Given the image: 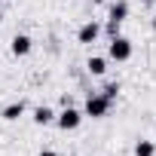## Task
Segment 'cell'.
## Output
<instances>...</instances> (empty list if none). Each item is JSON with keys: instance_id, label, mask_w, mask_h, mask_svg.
<instances>
[{"instance_id": "1", "label": "cell", "mask_w": 156, "mask_h": 156, "mask_svg": "<svg viewBox=\"0 0 156 156\" xmlns=\"http://www.w3.org/2000/svg\"><path fill=\"white\" fill-rule=\"evenodd\" d=\"M110 107H113V101L104 98L101 92H92V95L86 98V116H92V119H104V116L110 113Z\"/></svg>"}, {"instance_id": "2", "label": "cell", "mask_w": 156, "mask_h": 156, "mask_svg": "<svg viewBox=\"0 0 156 156\" xmlns=\"http://www.w3.org/2000/svg\"><path fill=\"white\" fill-rule=\"evenodd\" d=\"M132 52H135V49H132V40H129V37H122V34H119V37H113V40H110V46H107V58H113V61H129V58H132Z\"/></svg>"}, {"instance_id": "3", "label": "cell", "mask_w": 156, "mask_h": 156, "mask_svg": "<svg viewBox=\"0 0 156 156\" xmlns=\"http://www.w3.org/2000/svg\"><path fill=\"white\" fill-rule=\"evenodd\" d=\"M80 122H83V113L76 110V107H64L61 113H55V126L61 129V132H73V129H80Z\"/></svg>"}, {"instance_id": "4", "label": "cell", "mask_w": 156, "mask_h": 156, "mask_svg": "<svg viewBox=\"0 0 156 156\" xmlns=\"http://www.w3.org/2000/svg\"><path fill=\"white\" fill-rule=\"evenodd\" d=\"M31 49H34V40H31L28 34H16V37L9 40V52H12L16 58H25Z\"/></svg>"}, {"instance_id": "5", "label": "cell", "mask_w": 156, "mask_h": 156, "mask_svg": "<svg viewBox=\"0 0 156 156\" xmlns=\"http://www.w3.org/2000/svg\"><path fill=\"white\" fill-rule=\"evenodd\" d=\"M101 37V25L98 22H86V25H80V31H76V40H80V43H95Z\"/></svg>"}, {"instance_id": "6", "label": "cell", "mask_w": 156, "mask_h": 156, "mask_svg": "<svg viewBox=\"0 0 156 156\" xmlns=\"http://www.w3.org/2000/svg\"><path fill=\"white\" fill-rule=\"evenodd\" d=\"M129 0H113V3H107V19H113V22H126L129 19Z\"/></svg>"}, {"instance_id": "7", "label": "cell", "mask_w": 156, "mask_h": 156, "mask_svg": "<svg viewBox=\"0 0 156 156\" xmlns=\"http://www.w3.org/2000/svg\"><path fill=\"white\" fill-rule=\"evenodd\" d=\"M86 70H89L92 76H104V73H107V58H104V55H92V58L86 61Z\"/></svg>"}, {"instance_id": "8", "label": "cell", "mask_w": 156, "mask_h": 156, "mask_svg": "<svg viewBox=\"0 0 156 156\" xmlns=\"http://www.w3.org/2000/svg\"><path fill=\"white\" fill-rule=\"evenodd\" d=\"M34 122H37V126H49V122H55V110L46 107V104L37 107V110H34Z\"/></svg>"}, {"instance_id": "9", "label": "cell", "mask_w": 156, "mask_h": 156, "mask_svg": "<svg viewBox=\"0 0 156 156\" xmlns=\"http://www.w3.org/2000/svg\"><path fill=\"white\" fill-rule=\"evenodd\" d=\"M22 113H25V101H12V104L3 107V119H9V122H16Z\"/></svg>"}, {"instance_id": "10", "label": "cell", "mask_w": 156, "mask_h": 156, "mask_svg": "<svg viewBox=\"0 0 156 156\" xmlns=\"http://www.w3.org/2000/svg\"><path fill=\"white\" fill-rule=\"evenodd\" d=\"M135 156H156V144L147 141V138H141V141L135 144Z\"/></svg>"}, {"instance_id": "11", "label": "cell", "mask_w": 156, "mask_h": 156, "mask_svg": "<svg viewBox=\"0 0 156 156\" xmlns=\"http://www.w3.org/2000/svg\"><path fill=\"white\" fill-rule=\"evenodd\" d=\"M119 28H122V22H113V19H107V25H104L101 31H104V34L113 40V37H119Z\"/></svg>"}, {"instance_id": "12", "label": "cell", "mask_w": 156, "mask_h": 156, "mask_svg": "<svg viewBox=\"0 0 156 156\" xmlns=\"http://www.w3.org/2000/svg\"><path fill=\"white\" fill-rule=\"evenodd\" d=\"M119 89H122L119 83H107V86L101 89V95H104V98H110V101H116V98H119Z\"/></svg>"}, {"instance_id": "13", "label": "cell", "mask_w": 156, "mask_h": 156, "mask_svg": "<svg viewBox=\"0 0 156 156\" xmlns=\"http://www.w3.org/2000/svg\"><path fill=\"white\" fill-rule=\"evenodd\" d=\"M37 156H58V153H55V150H40Z\"/></svg>"}, {"instance_id": "14", "label": "cell", "mask_w": 156, "mask_h": 156, "mask_svg": "<svg viewBox=\"0 0 156 156\" xmlns=\"http://www.w3.org/2000/svg\"><path fill=\"white\" fill-rule=\"evenodd\" d=\"M92 3H95V6H104V3H110V0H92Z\"/></svg>"}, {"instance_id": "15", "label": "cell", "mask_w": 156, "mask_h": 156, "mask_svg": "<svg viewBox=\"0 0 156 156\" xmlns=\"http://www.w3.org/2000/svg\"><path fill=\"white\" fill-rule=\"evenodd\" d=\"M141 3H144V6H153V3H156V0H141Z\"/></svg>"}, {"instance_id": "16", "label": "cell", "mask_w": 156, "mask_h": 156, "mask_svg": "<svg viewBox=\"0 0 156 156\" xmlns=\"http://www.w3.org/2000/svg\"><path fill=\"white\" fill-rule=\"evenodd\" d=\"M153 31H156V16H153Z\"/></svg>"}, {"instance_id": "17", "label": "cell", "mask_w": 156, "mask_h": 156, "mask_svg": "<svg viewBox=\"0 0 156 156\" xmlns=\"http://www.w3.org/2000/svg\"><path fill=\"white\" fill-rule=\"evenodd\" d=\"M0 22H3V16H0Z\"/></svg>"}, {"instance_id": "18", "label": "cell", "mask_w": 156, "mask_h": 156, "mask_svg": "<svg viewBox=\"0 0 156 156\" xmlns=\"http://www.w3.org/2000/svg\"><path fill=\"white\" fill-rule=\"evenodd\" d=\"M0 3H3V0H0Z\"/></svg>"}]
</instances>
